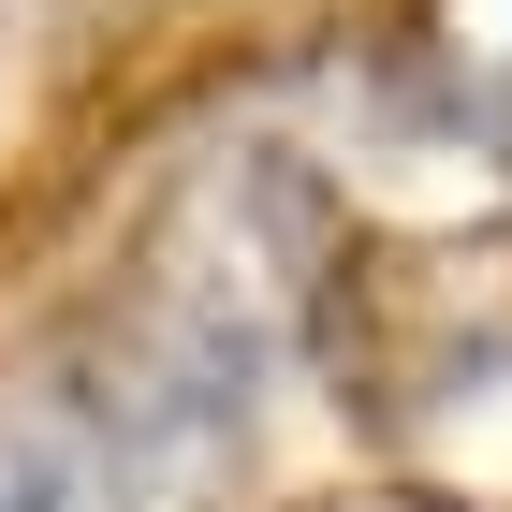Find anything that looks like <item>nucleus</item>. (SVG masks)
Instances as JSON below:
<instances>
[{
	"instance_id": "nucleus-1",
	"label": "nucleus",
	"mask_w": 512,
	"mask_h": 512,
	"mask_svg": "<svg viewBox=\"0 0 512 512\" xmlns=\"http://www.w3.org/2000/svg\"><path fill=\"white\" fill-rule=\"evenodd\" d=\"M0 512H15V483H0Z\"/></svg>"
}]
</instances>
